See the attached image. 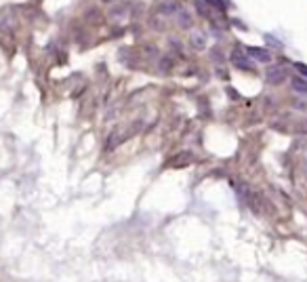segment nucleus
I'll use <instances>...</instances> for the list:
<instances>
[{"label": "nucleus", "instance_id": "nucleus-1", "mask_svg": "<svg viewBox=\"0 0 307 282\" xmlns=\"http://www.w3.org/2000/svg\"><path fill=\"white\" fill-rule=\"evenodd\" d=\"M232 64L240 70H253V59L248 57L246 53H242V49H234L232 51Z\"/></svg>", "mask_w": 307, "mask_h": 282}, {"label": "nucleus", "instance_id": "nucleus-2", "mask_svg": "<svg viewBox=\"0 0 307 282\" xmlns=\"http://www.w3.org/2000/svg\"><path fill=\"white\" fill-rule=\"evenodd\" d=\"M286 80V70L282 66H270L267 70V82L270 84H282Z\"/></svg>", "mask_w": 307, "mask_h": 282}, {"label": "nucleus", "instance_id": "nucleus-3", "mask_svg": "<svg viewBox=\"0 0 307 282\" xmlns=\"http://www.w3.org/2000/svg\"><path fill=\"white\" fill-rule=\"evenodd\" d=\"M246 55H250V57L257 61H261V64H270L272 61V53L265 49H259V46H246Z\"/></svg>", "mask_w": 307, "mask_h": 282}, {"label": "nucleus", "instance_id": "nucleus-4", "mask_svg": "<svg viewBox=\"0 0 307 282\" xmlns=\"http://www.w3.org/2000/svg\"><path fill=\"white\" fill-rule=\"evenodd\" d=\"M190 160H192V154L185 152V154H179L177 158H172V160L169 162V167H185V164L190 162Z\"/></svg>", "mask_w": 307, "mask_h": 282}, {"label": "nucleus", "instance_id": "nucleus-5", "mask_svg": "<svg viewBox=\"0 0 307 282\" xmlns=\"http://www.w3.org/2000/svg\"><path fill=\"white\" fill-rule=\"evenodd\" d=\"M293 89L297 93H303V95H307V80H305V78H293Z\"/></svg>", "mask_w": 307, "mask_h": 282}, {"label": "nucleus", "instance_id": "nucleus-6", "mask_svg": "<svg viewBox=\"0 0 307 282\" xmlns=\"http://www.w3.org/2000/svg\"><path fill=\"white\" fill-rule=\"evenodd\" d=\"M190 42H192V46H196V49H204V36L200 32H192Z\"/></svg>", "mask_w": 307, "mask_h": 282}, {"label": "nucleus", "instance_id": "nucleus-7", "mask_svg": "<svg viewBox=\"0 0 307 282\" xmlns=\"http://www.w3.org/2000/svg\"><path fill=\"white\" fill-rule=\"evenodd\" d=\"M206 2L208 4H212V6H215V9H219V11H225V0H206Z\"/></svg>", "mask_w": 307, "mask_h": 282}, {"label": "nucleus", "instance_id": "nucleus-8", "mask_svg": "<svg viewBox=\"0 0 307 282\" xmlns=\"http://www.w3.org/2000/svg\"><path fill=\"white\" fill-rule=\"evenodd\" d=\"M295 68H297L303 76H307V66H305V64H295Z\"/></svg>", "mask_w": 307, "mask_h": 282}]
</instances>
